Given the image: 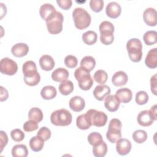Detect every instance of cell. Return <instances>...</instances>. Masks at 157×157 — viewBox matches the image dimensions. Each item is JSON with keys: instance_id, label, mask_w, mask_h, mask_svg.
Masks as SVG:
<instances>
[{"instance_id": "d4e9b609", "label": "cell", "mask_w": 157, "mask_h": 157, "mask_svg": "<svg viewBox=\"0 0 157 157\" xmlns=\"http://www.w3.org/2000/svg\"><path fill=\"white\" fill-rule=\"evenodd\" d=\"M44 142L45 141L38 136H33L29 140V145L33 151L37 152L43 148Z\"/></svg>"}, {"instance_id": "4316f807", "label": "cell", "mask_w": 157, "mask_h": 157, "mask_svg": "<svg viewBox=\"0 0 157 157\" xmlns=\"http://www.w3.org/2000/svg\"><path fill=\"white\" fill-rule=\"evenodd\" d=\"M13 157H26L28 155V150L26 145L18 144L13 147L12 149Z\"/></svg>"}, {"instance_id": "d6986e66", "label": "cell", "mask_w": 157, "mask_h": 157, "mask_svg": "<svg viewBox=\"0 0 157 157\" xmlns=\"http://www.w3.org/2000/svg\"><path fill=\"white\" fill-rule=\"evenodd\" d=\"M145 65L151 69H155L157 67V48H153L150 50L145 57Z\"/></svg>"}, {"instance_id": "9c48e42d", "label": "cell", "mask_w": 157, "mask_h": 157, "mask_svg": "<svg viewBox=\"0 0 157 157\" xmlns=\"http://www.w3.org/2000/svg\"><path fill=\"white\" fill-rule=\"evenodd\" d=\"M156 120L155 117L150 110H145L140 112L137 117V123L142 126H150L155 120Z\"/></svg>"}, {"instance_id": "d590c367", "label": "cell", "mask_w": 157, "mask_h": 157, "mask_svg": "<svg viewBox=\"0 0 157 157\" xmlns=\"http://www.w3.org/2000/svg\"><path fill=\"white\" fill-rule=\"evenodd\" d=\"M93 78L97 83L101 85H104L107 80L108 75L104 70L99 69L94 72Z\"/></svg>"}, {"instance_id": "e0dca14e", "label": "cell", "mask_w": 157, "mask_h": 157, "mask_svg": "<svg viewBox=\"0 0 157 157\" xmlns=\"http://www.w3.org/2000/svg\"><path fill=\"white\" fill-rule=\"evenodd\" d=\"M69 75V72L66 69L59 67L53 71L52 73V78L55 82H63L67 80Z\"/></svg>"}, {"instance_id": "681fc988", "label": "cell", "mask_w": 157, "mask_h": 157, "mask_svg": "<svg viewBox=\"0 0 157 157\" xmlns=\"http://www.w3.org/2000/svg\"><path fill=\"white\" fill-rule=\"evenodd\" d=\"M0 88H1V98H0V101L1 102H2L4 101H6L8 98L9 93H8L7 90L6 88H4L3 86H1Z\"/></svg>"}, {"instance_id": "7c38bea8", "label": "cell", "mask_w": 157, "mask_h": 157, "mask_svg": "<svg viewBox=\"0 0 157 157\" xmlns=\"http://www.w3.org/2000/svg\"><path fill=\"white\" fill-rule=\"evenodd\" d=\"M110 88L106 85H98L93 90V95L98 101H103L110 93Z\"/></svg>"}, {"instance_id": "74e56055", "label": "cell", "mask_w": 157, "mask_h": 157, "mask_svg": "<svg viewBox=\"0 0 157 157\" xmlns=\"http://www.w3.org/2000/svg\"><path fill=\"white\" fill-rule=\"evenodd\" d=\"M135 101L139 105L145 104L148 101V95L144 91H139L136 94Z\"/></svg>"}, {"instance_id": "5bb4252c", "label": "cell", "mask_w": 157, "mask_h": 157, "mask_svg": "<svg viewBox=\"0 0 157 157\" xmlns=\"http://www.w3.org/2000/svg\"><path fill=\"white\" fill-rule=\"evenodd\" d=\"M120 105V102L115 95H109L105 99L104 106L109 112L117 111Z\"/></svg>"}, {"instance_id": "d6a6232c", "label": "cell", "mask_w": 157, "mask_h": 157, "mask_svg": "<svg viewBox=\"0 0 157 157\" xmlns=\"http://www.w3.org/2000/svg\"><path fill=\"white\" fill-rule=\"evenodd\" d=\"M96 66L95 59L91 56H85L80 61V66L86 68L89 71H92Z\"/></svg>"}, {"instance_id": "f546056e", "label": "cell", "mask_w": 157, "mask_h": 157, "mask_svg": "<svg viewBox=\"0 0 157 157\" xmlns=\"http://www.w3.org/2000/svg\"><path fill=\"white\" fill-rule=\"evenodd\" d=\"M114 40L113 32L109 30L102 31L100 32V40L105 45L111 44Z\"/></svg>"}, {"instance_id": "7a4b0ae2", "label": "cell", "mask_w": 157, "mask_h": 157, "mask_svg": "<svg viewBox=\"0 0 157 157\" xmlns=\"http://www.w3.org/2000/svg\"><path fill=\"white\" fill-rule=\"evenodd\" d=\"M64 17L58 11H55L45 20L48 31L52 34H58L63 30Z\"/></svg>"}, {"instance_id": "3957f363", "label": "cell", "mask_w": 157, "mask_h": 157, "mask_svg": "<svg viewBox=\"0 0 157 157\" xmlns=\"http://www.w3.org/2000/svg\"><path fill=\"white\" fill-rule=\"evenodd\" d=\"M90 72L86 68L81 66L76 69L74 72V77L78 81L79 88L82 90H89L93 84V80Z\"/></svg>"}, {"instance_id": "2e32d148", "label": "cell", "mask_w": 157, "mask_h": 157, "mask_svg": "<svg viewBox=\"0 0 157 157\" xmlns=\"http://www.w3.org/2000/svg\"><path fill=\"white\" fill-rule=\"evenodd\" d=\"M69 107L74 112L82 111L85 106V102L83 98L79 96L72 97L69 102Z\"/></svg>"}, {"instance_id": "1f68e13d", "label": "cell", "mask_w": 157, "mask_h": 157, "mask_svg": "<svg viewBox=\"0 0 157 157\" xmlns=\"http://www.w3.org/2000/svg\"><path fill=\"white\" fill-rule=\"evenodd\" d=\"M28 118L39 123L43 120V113L39 108L33 107L28 112Z\"/></svg>"}, {"instance_id": "4fadbf2b", "label": "cell", "mask_w": 157, "mask_h": 157, "mask_svg": "<svg viewBox=\"0 0 157 157\" xmlns=\"http://www.w3.org/2000/svg\"><path fill=\"white\" fill-rule=\"evenodd\" d=\"M121 8L120 5L115 1L108 3L105 7V12L108 17L112 18L118 17L121 13Z\"/></svg>"}, {"instance_id": "30bf717a", "label": "cell", "mask_w": 157, "mask_h": 157, "mask_svg": "<svg viewBox=\"0 0 157 157\" xmlns=\"http://www.w3.org/2000/svg\"><path fill=\"white\" fill-rule=\"evenodd\" d=\"M131 143L127 139H120L116 142V150L117 153L122 156L128 154L131 150Z\"/></svg>"}, {"instance_id": "ffe728a7", "label": "cell", "mask_w": 157, "mask_h": 157, "mask_svg": "<svg viewBox=\"0 0 157 157\" xmlns=\"http://www.w3.org/2000/svg\"><path fill=\"white\" fill-rule=\"evenodd\" d=\"M39 65L42 69L49 71L53 69L55 63L53 58L48 55H44L39 59Z\"/></svg>"}, {"instance_id": "e575fe53", "label": "cell", "mask_w": 157, "mask_h": 157, "mask_svg": "<svg viewBox=\"0 0 157 157\" xmlns=\"http://www.w3.org/2000/svg\"><path fill=\"white\" fill-rule=\"evenodd\" d=\"M133 140L138 144L144 143L147 139V133L145 131L142 129H138L132 133Z\"/></svg>"}, {"instance_id": "cb8c5ba5", "label": "cell", "mask_w": 157, "mask_h": 157, "mask_svg": "<svg viewBox=\"0 0 157 157\" xmlns=\"http://www.w3.org/2000/svg\"><path fill=\"white\" fill-rule=\"evenodd\" d=\"M56 94L57 91L56 88L51 85H47L43 87L40 91L42 98L45 100H50L55 98Z\"/></svg>"}, {"instance_id": "7402d4cb", "label": "cell", "mask_w": 157, "mask_h": 157, "mask_svg": "<svg viewBox=\"0 0 157 157\" xmlns=\"http://www.w3.org/2000/svg\"><path fill=\"white\" fill-rule=\"evenodd\" d=\"M115 96L120 102L123 103H128L130 102L132 98V93L130 89L128 88H123L118 90L115 93Z\"/></svg>"}, {"instance_id": "44dd1931", "label": "cell", "mask_w": 157, "mask_h": 157, "mask_svg": "<svg viewBox=\"0 0 157 157\" xmlns=\"http://www.w3.org/2000/svg\"><path fill=\"white\" fill-rule=\"evenodd\" d=\"M128 80V75L122 71L116 72L112 77V82L116 86H121L126 85Z\"/></svg>"}, {"instance_id": "ab89813d", "label": "cell", "mask_w": 157, "mask_h": 157, "mask_svg": "<svg viewBox=\"0 0 157 157\" xmlns=\"http://www.w3.org/2000/svg\"><path fill=\"white\" fill-rule=\"evenodd\" d=\"M90 6L91 10L95 12H99L104 7V1L102 0H91Z\"/></svg>"}, {"instance_id": "8fae6325", "label": "cell", "mask_w": 157, "mask_h": 157, "mask_svg": "<svg viewBox=\"0 0 157 157\" xmlns=\"http://www.w3.org/2000/svg\"><path fill=\"white\" fill-rule=\"evenodd\" d=\"M143 19L145 23L150 26L156 25V11L154 8H147L143 13Z\"/></svg>"}, {"instance_id": "f6af8a7d", "label": "cell", "mask_w": 157, "mask_h": 157, "mask_svg": "<svg viewBox=\"0 0 157 157\" xmlns=\"http://www.w3.org/2000/svg\"><path fill=\"white\" fill-rule=\"evenodd\" d=\"M99 29L100 32L105 30H109L114 32V26L111 22L109 21H103L99 25Z\"/></svg>"}, {"instance_id": "484cf974", "label": "cell", "mask_w": 157, "mask_h": 157, "mask_svg": "<svg viewBox=\"0 0 157 157\" xmlns=\"http://www.w3.org/2000/svg\"><path fill=\"white\" fill-rule=\"evenodd\" d=\"M56 11L55 7L50 3H45L41 5L39 9V13L42 19L46 20L47 18L53 12Z\"/></svg>"}, {"instance_id": "7bdbcfd3", "label": "cell", "mask_w": 157, "mask_h": 157, "mask_svg": "<svg viewBox=\"0 0 157 157\" xmlns=\"http://www.w3.org/2000/svg\"><path fill=\"white\" fill-rule=\"evenodd\" d=\"M23 128L26 132H32L33 131H35L38 129L37 122L34 120H29L23 124Z\"/></svg>"}, {"instance_id": "6da1fadb", "label": "cell", "mask_w": 157, "mask_h": 157, "mask_svg": "<svg viewBox=\"0 0 157 157\" xmlns=\"http://www.w3.org/2000/svg\"><path fill=\"white\" fill-rule=\"evenodd\" d=\"M72 17L75 26L78 29H84L88 28L91 23V15L82 7H77L73 10Z\"/></svg>"}, {"instance_id": "4dcf8cb0", "label": "cell", "mask_w": 157, "mask_h": 157, "mask_svg": "<svg viewBox=\"0 0 157 157\" xmlns=\"http://www.w3.org/2000/svg\"><path fill=\"white\" fill-rule=\"evenodd\" d=\"M74 90V84L71 80L61 82L59 85V91L63 95H68Z\"/></svg>"}, {"instance_id": "83f0119b", "label": "cell", "mask_w": 157, "mask_h": 157, "mask_svg": "<svg viewBox=\"0 0 157 157\" xmlns=\"http://www.w3.org/2000/svg\"><path fill=\"white\" fill-rule=\"evenodd\" d=\"M98 35L93 31H88L82 34V40L85 44L88 45L94 44L97 41Z\"/></svg>"}, {"instance_id": "7dc6e473", "label": "cell", "mask_w": 157, "mask_h": 157, "mask_svg": "<svg viewBox=\"0 0 157 157\" xmlns=\"http://www.w3.org/2000/svg\"><path fill=\"white\" fill-rule=\"evenodd\" d=\"M156 77L157 75L155 74L153 75L151 78H150V88H151V91L152 93H153L155 95H156V88H157V82H156Z\"/></svg>"}, {"instance_id": "ac0fdd59", "label": "cell", "mask_w": 157, "mask_h": 157, "mask_svg": "<svg viewBox=\"0 0 157 157\" xmlns=\"http://www.w3.org/2000/svg\"><path fill=\"white\" fill-rule=\"evenodd\" d=\"M29 52V47L25 43H17L12 46L11 52L16 57H23Z\"/></svg>"}, {"instance_id": "bcb514c9", "label": "cell", "mask_w": 157, "mask_h": 157, "mask_svg": "<svg viewBox=\"0 0 157 157\" xmlns=\"http://www.w3.org/2000/svg\"><path fill=\"white\" fill-rule=\"evenodd\" d=\"M58 6L64 10H67L72 6V1L71 0H56Z\"/></svg>"}, {"instance_id": "8d00e7d4", "label": "cell", "mask_w": 157, "mask_h": 157, "mask_svg": "<svg viewBox=\"0 0 157 157\" xmlns=\"http://www.w3.org/2000/svg\"><path fill=\"white\" fill-rule=\"evenodd\" d=\"M87 139L89 144L93 147L101 144L103 141L102 135L98 132H91L88 135Z\"/></svg>"}, {"instance_id": "f35d334b", "label": "cell", "mask_w": 157, "mask_h": 157, "mask_svg": "<svg viewBox=\"0 0 157 157\" xmlns=\"http://www.w3.org/2000/svg\"><path fill=\"white\" fill-rule=\"evenodd\" d=\"M10 136L13 140L18 142L24 139L25 133L20 129H14L10 132Z\"/></svg>"}, {"instance_id": "836d02e7", "label": "cell", "mask_w": 157, "mask_h": 157, "mask_svg": "<svg viewBox=\"0 0 157 157\" xmlns=\"http://www.w3.org/2000/svg\"><path fill=\"white\" fill-rule=\"evenodd\" d=\"M156 35L157 33L156 31L154 30L148 31L145 32L143 36V39L145 44L147 45H151L155 44L157 41Z\"/></svg>"}, {"instance_id": "8992f818", "label": "cell", "mask_w": 157, "mask_h": 157, "mask_svg": "<svg viewBox=\"0 0 157 157\" xmlns=\"http://www.w3.org/2000/svg\"><path fill=\"white\" fill-rule=\"evenodd\" d=\"M121 128L122 124L119 119L113 118L110 121L106 133V137L110 142L116 143L121 138Z\"/></svg>"}, {"instance_id": "5b68a950", "label": "cell", "mask_w": 157, "mask_h": 157, "mask_svg": "<svg viewBox=\"0 0 157 157\" xmlns=\"http://www.w3.org/2000/svg\"><path fill=\"white\" fill-rule=\"evenodd\" d=\"M72 115L65 109H61L53 112L50 116L51 123L55 126H66L72 122Z\"/></svg>"}, {"instance_id": "c3c4849f", "label": "cell", "mask_w": 157, "mask_h": 157, "mask_svg": "<svg viewBox=\"0 0 157 157\" xmlns=\"http://www.w3.org/2000/svg\"><path fill=\"white\" fill-rule=\"evenodd\" d=\"M1 134V144H0V147H1V152L2 151L4 147L7 144L8 142V137L6 134V132H4L3 131H0Z\"/></svg>"}, {"instance_id": "60d3db41", "label": "cell", "mask_w": 157, "mask_h": 157, "mask_svg": "<svg viewBox=\"0 0 157 157\" xmlns=\"http://www.w3.org/2000/svg\"><path fill=\"white\" fill-rule=\"evenodd\" d=\"M64 64L69 68H74L77 66L78 60L75 56L69 55L64 58Z\"/></svg>"}, {"instance_id": "9a60e30c", "label": "cell", "mask_w": 157, "mask_h": 157, "mask_svg": "<svg viewBox=\"0 0 157 157\" xmlns=\"http://www.w3.org/2000/svg\"><path fill=\"white\" fill-rule=\"evenodd\" d=\"M22 71L24 77H31L34 76L38 72L36 63L33 61H26L22 66Z\"/></svg>"}, {"instance_id": "277c9868", "label": "cell", "mask_w": 157, "mask_h": 157, "mask_svg": "<svg viewBox=\"0 0 157 157\" xmlns=\"http://www.w3.org/2000/svg\"><path fill=\"white\" fill-rule=\"evenodd\" d=\"M126 49L130 59L135 63L139 62L142 56V44L137 38L129 39L126 43Z\"/></svg>"}, {"instance_id": "603a6c76", "label": "cell", "mask_w": 157, "mask_h": 157, "mask_svg": "<svg viewBox=\"0 0 157 157\" xmlns=\"http://www.w3.org/2000/svg\"><path fill=\"white\" fill-rule=\"evenodd\" d=\"M76 124L77 126L82 130L88 129L92 125L90 119L86 113L77 117L76 119Z\"/></svg>"}, {"instance_id": "b9f144b4", "label": "cell", "mask_w": 157, "mask_h": 157, "mask_svg": "<svg viewBox=\"0 0 157 157\" xmlns=\"http://www.w3.org/2000/svg\"><path fill=\"white\" fill-rule=\"evenodd\" d=\"M25 83L29 86H35L37 85L40 80V76L39 72H37L34 76L31 77H23Z\"/></svg>"}, {"instance_id": "ee69618b", "label": "cell", "mask_w": 157, "mask_h": 157, "mask_svg": "<svg viewBox=\"0 0 157 157\" xmlns=\"http://www.w3.org/2000/svg\"><path fill=\"white\" fill-rule=\"evenodd\" d=\"M37 136L42 138L44 141L47 140L51 137V131L45 126H43L39 129L37 133Z\"/></svg>"}, {"instance_id": "f1b7e54d", "label": "cell", "mask_w": 157, "mask_h": 157, "mask_svg": "<svg viewBox=\"0 0 157 157\" xmlns=\"http://www.w3.org/2000/svg\"><path fill=\"white\" fill-rule=\"evenodd\" d=\"M107 152V145L105 142L93 147V153L96 157H104Z\"/></svg>"}, {"instance_id": "52a82bcc", "label": "cell", "mask_w": 157, "mask_h": 157, "mask_svg": "<svg viewBox=\"0 0 157 157\" xmlns=\"http://www.w3.org/2000/svg\"><path fill=\"white\" fill-rule=\"evenodd\" d=\"M86 113L89 117L92 125L96 127H102L104 126L107 121V115L101 111L96 109H90Z\"/></svg>"}, {"instance_id": "ba28073f", "label": "cell", "mask_w": 157, "mask_h": 157, "mask_svg": "<svg viewBox=\"0 0 157 157\" xmlns=\"http://www.w3.org/2000/svg\"><path fill=\"white\" fill-rule=\"evenodd\" d=\"M18 65L12 59L6 57L1 59L0 62V71L3 74L13 75L17 72Z\"/></svg>"}]
</instances>
